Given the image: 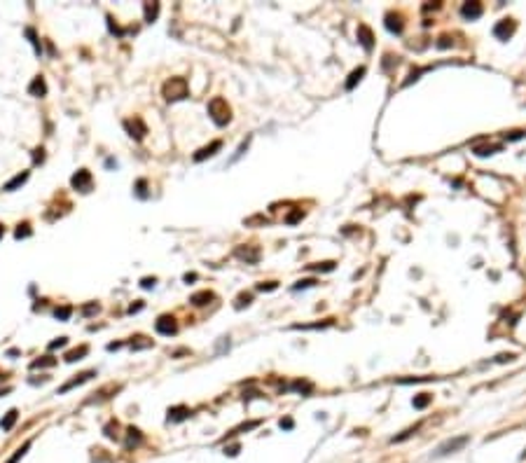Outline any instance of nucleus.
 <instances>
[{
	"instance_id": "f3484780",
	"label": "nucleus",
	"mask_w": 526,
	"mask_h": 463,
	"mask_svg": "<svg viewBox=\"0 0 526 463\" xmlns=\"http://www.w3.org/2000/svg\"><path fill=\"white\" fill-rule=\"evenodd\" d=\"M386 28L391 31V33H402V21H400L398 14L388 12V14H386Z\"/></svg>"
},
{
	"instance_id": "c9c22d12",
	"label": "nucleus",
	"mask_w": 526,
	"mask_h": 463,
	"mask_svg": "<svg viewBox=\"0 0 526 463\" xmlns=\"http://www.w3.org/2000/svg\"><path fill=\"white\" fill-rule=\"evenodd\" d=\"M276 286H278V283H276V281H267V283H257V290H262V292H265V290H276Z\"/></svg>"
},
{
	"instance_id": "5701e85b",
	"label": "nucleus",
	"mask_w": 526,
	"mask_h": 463,
	"mask_svg": "<svg viewBox=\"0 0 526 463\" xmlns=\"http://www.w3.org/2000/svg\"><path fill=\"white\" fill-rule=\"evenodd\" d=\"M87 353H89V346H80V349H75V351H68L66 353V360H68V363H75V360H82Z\"/></svg>"
},
{
	"instance_id": "6ab92c4d",
	"label": "nucleus",
	"mask_w": 526,
	"mask_h": 463,
	"mask_svg": "<svg viewBox=\"0 0 526 463\" xmlns=\"http://www.w3.org/2000/svg\"><path fill=\"white\" fill-rule=\"evenodd\" d=\"M503 150V145H477L475 148V154L477 157H489V154H496Z\"/></svg>"
},
{
	"instance_id": "20e7f679",
	"label": "nucleus",
	"mask_w": 526,
	"mask_h": 463,
	"mask_svg": "<svg viewBox=\"0 0 526 463\" xmlns=\"http://www.w3.org/2000/svg\"><path fill=\"white\" fill-rule=\"evenodd\" d=\"M515 28H517L515 19H500V21L493 26V35L498 40H510L512 33H515Z\"/></svg>"
},
{
	"instance_id": "9b49d317",
	"label": "nucleus",
	"mask_w": 526,
	"mask_h": 463,
	"mask_svg": "<svg viewBox=\"0 0 526 463\" xmlns=\"http://www.w3.org/2000/svg\"><path fill=\"white\" fill-rule=\"evenodd\" d=\"M28 94L35 96V99H42V96L47 94V84H44V77L42 75L33 77V82L28 84Z\"/></svg>"
},
{
	"instance_id": "9d476101",
	"label": "nucleus",
	"mask_w": 526,
	"mask_h": 463,
	"mask_svg": "<svg viewBox=\"0 0 526 463\" xmlns=\"http://www.w3.org/2000/svg\"><path fill=\"white\" fill-rule=\"evenodd\" d=\"M236 258L238 260H244L246 265H255V262H257V260H260V250L257 248H248V246H238L236 248Z\"/></svg>"
},
{
	"instance_id": "b1692460",
	"label": "nucleus",
	"mask_w": 526,
	"mask_h": 463,
	"mask_svg": "<svg viewBox=\"0 0 526 463\" xmlns=\"http://www.w3.org/2000/svg\"><path fill=\"white\" fill-rule=\"evenodd\" d=\"M433 396H428V393H421V396L414 398V409H426L428 405H431Z\"/></svg>"
},
{
	"instance_id": "412c9836",
	"label": "nucleus",
	"mask_w": 526,
	"mask_h": 463,
	"mask_svg": "<svg viewBox=\"0 0 526 463\" xmlns=\"http://www.w3.org/2000/svg\"><path fill=\"white\" fill-rule=\"evenodd\" d=\"M159 14V3H145V21L152 24Z\"/></svg>"
},
{
	"instance_id": "c756f323",
	"label": "nucleus",
	"mask_w": 526,
	"mask_h": 463,
	"mask_svg": "<svg viewBox=\"0 0 526 463\" xmlns=\"http://www.w3.org/2000/svg\"><path fill=\"white\" fill-rule=\"evenodd\" d=\"M70 314H73L70 307H61V309H56V311H54V316L59 320H68V318H70Z\"/></svg>"
},
{
	"instance_id": "3c124183",
	"label": "nucleus",
	"mask_w": 526,
	"mask_h": 463,
	"mask_svg": "<svg viewBox=\"0 0 526 463\" xmlns=\"http://www.w3.org/2000/svg\"><path fill=\"white\" fill-rule=\"evenodd\" d=\"M5 393H10V388H3V391H0V396H5Z\"/></svg>"
},
{
	"instance_id": "37998d69",
	"label": "nucleus",
	"mask_w": 526,
	"mask_h": 463,
	"mask_svg": "<svg viewBox=\"0 0 526 463\" xmlns=\"http://www.w3.org/2000/svg\"><path fill=\"white\" fill-rule=\"evenodd\" d=\"M155 283H157V279L152 276V279H143V281H140V286H143V288H155Z\"/></svg>"
},
{
	"instance_id": "0eeeda50",
	"label": "nucleus",
	"mask_w": 526,
	"mask_h": 463,
	"mask_svg": "<svg viewBox=\"0 0 526 463\" xmlns=\"http://www.w3.org/2000/svg\"><path fill=\"white\" fill-rule=\"evenodd\" d=\"M124 129H127V133L131 138H136V141H140V138L148 133V127L143 124V120H138V117H133V120H127L124 122Z\"/></svg>"
},
{
	"instance_id": "2eb2a0df",
	"label": "nucleus",
	"mask_w": 526,
	"mask_h": 463,
	"mask_svg": "<svg viewBox=\"0 0 526 463\" xmlns=\"http://www.w3.org/2000/svg\"><path fill=\"white\" fill-rule=\"evenodd\" d=\"M28 176H31V173H28V171H21V173H17V176L12 178L10 182H5V185H3V190H5V192H14V190H17V188H21L23 182L28 180Z\"/></svg>"
},
{
	"instance_id": "dca6fc26",
	"label": "nucleus",
	"mask_w": 526,
	"mask_h": 463,
	"mask_svg": "<svg viewBox=\"0 0 526 463\" xmlns=\"http://www.w3.org/2000/svg\"><path fill=\"white\" fill-rule=\"evenodd\" d=\"M213 292L210 290H201V292H194L192 297H189V302L194 304V307H204V304H208V302H213Z\"/></svg>"
},
{
	"instance_id": "393cba45",
	"label": "nucleus",
	"mask_w": 526,
	"mask_h": 463,
	"mask_svg": "<svg viewBox=\"0 0 526 463\" xmlns=\"http://www.w3.org/2000/svg\"><path fill=\"white\" fill-rule=\"evenodd\" d=\"M28 449H31V440H26V442H23V445L19 447L17 452H14V456H12V458H10V461H7V463H19V461H21V458H23V454L28 452Z\"/></svg>"
},
{
	"instance_id": "f257e3e1",
	"label": "nucleus",
	"mask_w": 526,
	"mask_h": 463,
	"mask_svg": "<svg viewBox=\"0 0 526 463\" xmlns=\"http://www.w3.org/2000/svg\"><path fill=\"white\" fill-rule=\"evenodd\" d=\"M161 94L166 101H180L189 94V87H187V80L185 77H171L169 82H164L161 87Z\"/></svg>"
},
{
	"instance_id": "4c0bfd02",
	"label": "nucleus",
	"mask_w": 526,
	"mask_h": 463,
	"mask_svg": "<svg viewBox=\"0 0 526 463\" xmlns=\"http://www.w3.org/2000/svg\"><path fill=\"white\" fill-rule=\"evenodd\" d=\"M311 269H318V271H332L334 269V262H323V265H316Z\"/></svg>"
},
{
	"instance_id": "4be33fe9",
	"label": "nucleus",
	"mask_w": 526,
	"mask_h": 463,
	"mask_svg": "<svg viewBox=\"0 0 526 463\" xmlns=\"http://www.w3.org/2000/svg\"><path fill=\"white\" fill-rule=\"evenodd\" d=\"M54 365H56V358H52V356H42V358L33 360V363H31V367H33V369H42V367H54Z\"/></svg>"
},
{
	"instance_id": "c03bdc74",
	"label": "nucleus",
	"mask_w": 526,
	"mask_h": 463,
	"mask_svg": "<svg viewBox=\"0 0 526 463\" xmlns=\"http://www.w3.org/2000/svg\"><path fill=\"white\" fill-rule=\"evenodd\" d=\"M225 454H229V456H236V454H238V445L227 447V449H225Z\"/></svg>"
},
{
	"instance_id": "2f4dec72",
	"label": "nucleus",
	"mask_w": 526,
	"mask_h": 463,
	"mask_svg": "<svg viewBox=\"0 0 526 463\" xmlns=\"http://www.w3.org/2000/svg\"><path fill=\"white\" fill-rule=\"evenodd\" d=\"M302 215H304V213H302V209H297L295 213H290L288 218H285V222H288V225H295L297 220H302Z\"/></svg>"
},
{
	"instance_id": "79ce46f5",
	"label": "nucleus",
	"mask_w": 526,
	"mask_h": 463,
	"mask_svg": "<svg viewBox=\"0 0 526 463\" xmlns=\"http://www.w3.org/2000/svg\"><path fill=\"white\" fill-rule=\"evenodd\" d=\"M526 136V131H512L510 136H505L508 141H519V138H524Z\"/></svg>"
},
{
	"instance_id": "a878e982",
	"label": "nucleus",
	"mask_w": 526,
	"mask_h": 463,
	"mask_svg": "<svg viewBox=\"0 0 526 463\" xmlns=\"http://www.w3.org/2000/svg\"><path fill=\"white\" fill-rule=\"evenodd\" d=\"M140 440H143V435H140L138 428H129V440H127V447H136L140 445Z\"/></svg>"
},
{
	"instance_id": "6e6552de",
	"label": "nucleus",
	"mask_w": 526,
	"mask_h": 463,
	"mask_svg": "<svg viewBox=\"0 0 526 463\" xmlns=\"http://www.w3.org/2000/svg\"><path fill=\"white\" fill-rule=\"evenodd\" d=\"M482 3H463V7H461V17L468 19V21H475V19L482 17Z\"/></svg>"
},
{
	"instance_id": "8fccbe9b",
	"label": "nucleus",
	"mask_w": 526,
	"mask_h": 463,
	"mask_svg": "<svg viewBox=\"0 0 526 463\" xmlns=\"http://www.w3.org/2000/svg\"><path fill=\"white\" fill-rule=\"evenodd\" d=\"M3 234H5V227L0 225V239H3Z\"/></svg>"
},
{
	"instance_id": "aec40b11",
	"label": "nucleus",
	"mask_w": 526,
	"mask_h": 463,
	"mask_svg": "<svg viewBox=\"0 0 526 463\" xmlns=\"http://www.w3.org/2000/svg\"><path fill=\"white\" fill-rule=\"evenodd\" d=\"M363 75H365V68H363V66H360V68H355V71H353V73H351V75H349V80H346V89H349V91H351V89H353L355 84H358L360 80H363Z\"/></svg>"
},
{
	"instance_id": "f704fd0d",
	"label": "nucleus",
	"mask_w": 526,
	"mask_h": 463,
	"mask_svg": "<svg viewBox=\"0 0 526 463\" xmlns=\"http://www.w3.org/2000/svg\"><path fill=\"white\" fill-rule=\"evenodd\" d=\"M68 344V339L66 337H59V339H54V342L50 344V351H54V349H63Z\"/></svg>"
},
{
	"instance_id": "ddd939ff",
	"label": "nucleus",
	"mask_w": 526,
	"mask_h": 463,
	"mask_svg": "<svg viewBox=\"0 0 526 463\" xmlns=\"http://www.w3.org/2000/svg\"><path fill=\"white\" fill-rule=\"evenodd\" d=\"M358 40L367 52H372V47H374V35H372V31L367 26H358Z\"/></svg>"
},
{
	"instance_id": "a19ab883",
	"label": "nucleus",
	"mask_w": 526,
	"mask_h": 463,
	"mask_svg": "<svg viewBox=\"0 0 526 463\" xmlns=\"http://www.w3.org/2000/svg\"><path fill=\"white\" fill-rule=\"evenodd\" d=\"M82 311H84L87 316H89V314H96V311H99V304H96V302H94V304H87V307H84Z\"/></svg>"
},
{
	"instance_id": "de8ad7c7",
	"label": "nucleus",
	"mask_w": 526,
	"mask_h": 463,
	"mask_svg": "<svg viewBox=\"0 0 526 463\" xmlns=\"http://www.w3.org/2000/svg\"><path fill=\"white\" fill-rule=\"evenodd\" d=\"M140 309H143V304L138 302V304H131V309H129V311H131V314H133V311H140Z\"/></svg>"
},
{
	"instance_id": "49530a36",
	"label": "nucleus",
	"mask_w": 526,
	"mask_h": 463,
	"mask_svg": "<svg viewBox=\"0 0 526 463\" xmlns=\"http://www.w3.org/2000/svg\"><path fill=\"white\" fill-rule=\"evenodd\" d=\"M438 47H449V38H447V35H444V38H440Z\"/></svg>"
},
{
	"instance_id": "1a4fd4ad",
	"label": "nucleus",
	"mask_w": 526,
	"mask_h": 463,
	"mask_svg": "<svg viewBox=\"0 0 526 463\" xmlns=\"http://www.w3.org/2000/svg\"><path fill=\"white\" fill-rule=\"evenodd\" d=\"M91 377H96V369H87V372H82V375H78L75 379H70L68 384H63L61 388H59V393H68L70 388H75V386H80V384H84V381H89Z\"/></svg>"
},
{
	"instance_id": "7ed1b4c3",
	"label": "nucleus",
	"mask_w": 526,
	"mask_h": 463,
	"mask_svg": "<svg viewBox=\"0 0 526 463\" xmlns=\"http://www.w3.org/2000/svg\"><path fill=\"white\" fill-rule=\"evenodd\" d=\"M470 442V435H459V437H451V440L442 442V445L438 447V452H435V456H447V454H454V452H461L465 445Z\"/></svg>"
},
{
	"instance_id": "f8f14e48",
	"label": "nucleus",
	"mask_w": 526,
	"mask_h": 463,
	"mask_svg": "<svg viewBox=\"0 0 526 463\" xmlns=\"http://www.w3.org/2000/svg\"><path fill=\"white\" fill-rule=\"evenodd\" d=\"M220 148H222L220 141H213L210 145H206V148H201V150H197V152H194V161H204V159H208V157H213V154H216Z\"/></svg>"
},
{
	"instance_id": "cd10ccee",
	"label": "nucleus",
	"mask_w": 526,
	"mask_h": 463,
	"mask_svg": "<svg viewBox=\"0 0 526 463\" xmlns=\"http://www.w3.org/2000/svg\"><path fill=\"white\" fill-rule=\"evenodd\" d=\"M419 428H421V424H416L414 428H407V430H404L402 435H395V437H393V440H391V442H402V440H407V437H412V435H414V433H416V430H419Z\"/></svg>"
},
{
	"instance_id": "423d86ee",
	"label": "nucleus",
	"mask_w": 526,
	"mask_h": 463,
	"mask_svg": "<svg viewBox=\"0 0 526 463\" xmlns=\"http://www.w3.org/2000/svg\"><path fill=\"white\" fill-rule=\"evenodd\" d=\"M70 185L75 190H80V192H89V190H91V173H89L87 169H80V171L70 178Z\"/></svg>"
},
{
	"instance_id": "09e8293b",
	"label": "nucleus",
	"mask_w": 526,
	"mask_h": 463,
	"mask_svg": "<svg viewBox=\"0 0 526 463\" xmlns=\"http://www.w3.org/2000/svg\"><path fill=\"white\" fill-rule=\"evenodd\" d=\"M185 281H197V274H185Z\"/></svg>"
},
{
	"instance_id": "a18cd8bd",
	"label": "nucleus",
	"mask_w": 526,
	"mask_h": 463,
	"mask_svg": "<svg viewBox=\"0 0 526 463\" xmlns=\"http://www.w3.org/2000/svg\"><path fill=\"white\" fill-rule=\"evenodd\" d=\"M281 428L290 430V428H293V419H281Z\"/></svg>"
},
{
	"instance_id": "473e14b6",
	"label": "nucleus",
	"mask_w": 526,
	"mask_h": 463,
	"mask_svg": "<svg viewBox=\"0 0 526 463\" xmlns=\"http://www.w3.org/2000/svg\"><path fill=\"white\" fill-rule=\"evenodd\" d=\"M253 302V295H238V302H236V309L241 307H248V304Z\"/></svg>"
},
{
	"instance_id": "7c9ffc66",
	"label": "nucleus",
	"mask_w": 526,
	"mask_h": 463,
	"mask_svg": "<svg viewBox=\"0 0 526 463\" xmlns=\"http://www.w3.org/2000/svg\"><path fill=\"white\" fill-rule=\"evenodd\" d=\"M311 286H316V279H304V281H297L293 286V290H302V288H311Z\"/></svg>"
},
{
	"instance_id": "e433bc0d",
	"label": "nucleus",
	"mask_w": 526,
	"mask_h": 463,
	"mask_svg": "<svg viewBox=\"0 0 526 463\" xmlns=\"http://www.w3.org/2000/svg\"><path fill=\"white\" fill-rule=\"evenodd\" d=\"M512 360H515V353H500L496 363H512Z\"/></svg>"
},
{
	"instance_id": "f03ea898",
	"label": "nucleus",
	"mask_w": 526,
	"mask_h": 463,
	"mask_svg": "<svg viewBox=\"0 0 526 463\" xmlns=\"http://www.w3.org/2000/svg\"><path fill=\"white\" fill-rule=\"evenodd\" d=\"M208 115H210V120L216 122L218 127H225V124L232 120V110H229L227 101L222 99V96H216V99L208 103Z\"/></svg>"
},
{
	"instance_id": "39448f33",
	"label": "nucleus",
	"mask_w": 526,
	"mask_h": 463,
	"mask_svg": "<svg viewBox=\"0 0 526 463\" xmlns=\"http://www.w3.org/2000/svg\"><path fill=\"white\" fill-rule=\"evenodd\" d=\"M155 330L159 332V335H166V337L176 335V330H178L176 318H173V316H169V314L159 316V318H157V323H155Z\"/></svg>"
},
{
	"instance_id": "4468645a",
	"label": "nucleus",
	"mask_w": 526,
	"mask_h": 463,
	"mask_svg": "<svg viewBox=\"0 0 526 463\" xmlns=\"http://www.w3.org/2000/svg\"><path fill=\"white\" fill-rule=\"evenodd\" d=\"M189 407H185V405H178V407H171L169 409V421H173V424H178V421H185L189 416Z\"/></svg>"
},
{
	"instance_id": "c85d7f7f",
	"label": "nucleus",
	"mask_w": 526,
	"mask_h": 463,
	"mask_svg": "<svg viewBox=\"0 0 526 463\" xmlns=\"http://www.w3.org/2000/svg\"><path fill=\"white\" fill-rule=\"evenodd\" d=\"M14 237H17V239H26V237H31V225H28V222L19 225V227H17V231H14Z\"/></svg>"
},
{
	"instance_id": "72a5a7b5",
	"label": "nucleus",
	"mask_w": 526,
	"mask_h": 463,
	"mask_svg": "<svg viewBox=\"0 0 526 463\" xmlns=\"http://www.w3.org/2000/svg\"><path fill=\"white\" fill-rule=\"evenodd\" d=\"M26 35L31 38V42H33V47H35V52L40 54V42H38V38H35V31L33 28H26Z\"/></svg>"
},
{
	"instance_id": "58836bf2",
	"label": "nucleus",
	"mask_w": 526,
	"mask_h": 463,
	"mask_svg": "<svg viewBox=\"0 0 526 463\" xmlns=\"http://www.w3.org/2000/svg\"><path fill=\"white\" fill-rule=\"evenodd\" d=\"M136 192H138V197H148V192H145V180L136 182Z\"/></svg>"
},
{
	"instance_id": "ea45409f",
	"label": "nucleus",
	"mask_w": 526,
	"mask_h": 463,
	"mask_svg": "<svg viewBox=\"0 0 526 463\" xmlns=\"http://www.w3.org/2000/svg\"><path fill=\"white\" fill-rule=\"evenodd\" d=\"M42 152H44V150H42V148H35V150H33V161H35V164H38V161H42V159H44V154H42Z\"/></svg>"
},
{
	"instance_id": "a211bd4d",
	"label": "nucleus",
	"mask_w": 526,
	"mask_h": 463,
	"mask_svg": "<svg viewBox=\"0 0 526 463\" xmlns=\"http://www.w3.org/2000/svg\"><path fill=\"white\" fill-rule=\"evenodd\" d=\"M17 419H19V412H17V409H10V412L0 419V428H3V430H12V428H14V424H17Z\"/></svg>"
},
{
	"instance_id": "bb28decb",
	"label": "nucleus",
	"mask_w": 526,
	"mask_h": 463,
	"mask_svg": "<svg viewBox=\"0 0 526 463\" xmlns=\"http://www.w3.org/2000/svg\"><path fill=\"white\" fill-rule=\"evenodd\" d=\"M150 346H152V339H148V337H136V342H131L133 351H138V349H150Z\"/></svg>"
}]
</instances>
